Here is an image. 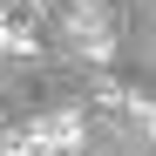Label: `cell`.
Instances as JSON below:
<instances>
[{"label":"cell","mask_w":156,"mask_h":156,"mask_svg":"<svg viewBox=\"0 0 156 156\" xmlns=\"http://www.w3.org/2000/svg\"><path fill=\"white\" fill-rule=\"evenodd\" d=\"M82 136H88L82 109H48V115H34V122H27L34 156H82Z\"/></svg>","instance_id":"obj_1"},{"label":"cell","mask_w":156,"mask_h":156,"mask_svg":"<svg viewBox=\"0 0 156 156\" xmlns=\"http://www.w3.org/2000/svg\"><path fill=\"white\" fill-rule=\"evenodd\" d=\"M68 41L82 48V61H95V68L115 55V34H109V20H102V27H82V34H68Z\"/></svg>","instance_id":"obj_2"},{"label":"cell","mask_w":156,"mask_h":156,"mask_svg":"<svg viewBox=\"0 0 156 156\" xmlns=\"http://www.w3.org/2000/svg\"><path fill=\"white\" fill-rule=\"evenodd\" d=\"M0 48H7V55H34V27L14 20V14H0Z\"/></svg>","instance_id":"obj_3"},{"label":"cell","mask_w":156,"mask_h":156,"mask_svg":"<svg viewBox=\"0 0 156 156\" xmlns=\"http://www.w3.org/2000/svg\"><path fill=\"white\" fill-rule=\"evenodd\" d=\"M129 115H136V129H143V136H156V102H143V95H129Z\"/></svg>","instance_id":"obj_4"},{"label":"cell","mask_w":156,"mask_h":156,"mask_svg":"<svg viewBox=\"0 0 156 156\" xmlns=\"http://www.w3.org/2000/svg\"><path fill=\"white\" fill-rule=\"evenodd\" d=\"M27 7H55V0H27Z\"/></svg>","instance_id":"obj_5"}]
</instances>
